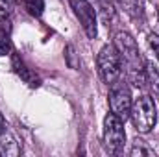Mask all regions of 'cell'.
<instances>
[{"instance_id":"cell-17","label":"cell","mask_w":159,"mask_h":157,"mask_svg":"<svg viewBox=\"0 0 159 157\" xmlns=\"http://www.w3.org/2000/svg\"><path fill=\"white\" fill-rule=\"evenodd\" d=\"M109 2H111V4H115V2H119V0H109Z\"/></svg>"},{"instance_id":"cell-14","label":"cell","mask_w":159,"mask_h":157,"mask_svg":"<svg viewBox=\"0 0 159 157\" xmlns=\"http://www.w3.org/2000/svg\"><path fill=\"white\" fill-rule=\"evenodd\" d=\"M148 44H150V48H152L154 56L157 57V61H159V35L150 34V35H148Z\"/></svg>"},{"instance_id":"cell-11","label":"cell","mask_w":159,"mask_h":157,"mask_svg":"<svg viewBox=\"0 0 159 157\" xmlns=\"http://www.w3.org/2000/svg\"><path fill=\"white\" fill-rule=\"evenodd\" d=\"M19 154H20V148H19V144L11 137L0 141V155L9 157V155H19Z\"/></svg>"},{"instance_id":"cell-8","label":"cell","mask_w":159,"mask_h":157,"mask_svg":"<svg viewBox=\"0 0 159 157\" xmlns=\"http://www.w3.org/2000/svg\"><path fill=\"white\" fill-rule=\"evenodd\" d=\"M9 30H11L9 20L6 19L4 13H0V56L7 54L9 48H11V44H9Z\"/></svg>"},{"instance_id":"cell-2","label":"cell","mask_w":159,"mask_h":157,"mask_svg":"<svg viewBox=\"0 0 159 157\" xmlns=\"http://www.w3.org/2000/svg\"><path fill=\"white\" fill-rule=\"evenodd\" d=\"M129 118L135 126V129L139 133H148L154 126H156V120H157V113H156V105H154V100L146 94L139 96L133 104H131V113Z\"/></svg>"},{"instance_id":"cell-5","label":"cell","mask_w":159,"mask_h":157,"mask_svg":"<svg viewBox=\"0 0 159 157\" xmlns=\"http://www.w3.org/2000/svg\"><path fill=\"white\" fill-rule=\"evenodd\" d=\"M131 92L124 81L113 83V89L109 92V109L113 115H117L120 120H126L131 113Z\"/></svg>"},{"instance_id":"cell-1","label":"cell","mask_w":159,"mask_h":157,"mask_svg":"<svg viewBox=\"0 0 159 157\" xmlns=\"http://www.w3.org/2000/svg\"><path fill=\"white\" fill-rule=\"evenodd\" d=\"M115 48L120 56V63L126 70L129 83H133L135 87H144L146 83L144 61H143V56L139 52L135 39L128 32H119L115 35Z\"/></svg>"},{"instance_id":"cell-16","label":"cell","mask_w":159,"mask_h":157,"mask_svg":"<svg viewBox=\"0 0 159 157\" xmlns=\"http://www.w3.org/2000/svg\"><path fill=\"white\" fill-rule=\"evenodd\" d=\"M6 2H7V4H19L20 0H6Z\"/></svg>"},{"instance_id":"cell-7","label":"cell","mask_w":159,"mask_h":157,"mask_svg":"<svg viewBox=\"0 0 159 157\" xmlns=\"http://www.w3.org/2000/svg\"><path fill=\"white\" fill-rule=\"evenodd\" d=\"M119 4L131 19L143 20V17H144V2L143 0H119Z\"/></svg>"},{"instance_id":"cell-13","label":"cell","mask_w":159,"mask_h":157,"mask_svg":"<svg viewBox=\"0 0 159 157\" xmlns=\"http://www.w3.org/2000/svg\"><path fill=\"white\" fill-rule=\"evenodd\" d=\"M129 155H154V152L150 150V148H146L143 142H135V146L129 150Z\"/></svg>"},{"instance_id":"cell-6","label":"cell","mask_w":159,"mask_h":157,"mask_svg":"<svg viewBox=\"0 0 159 157\" xmlns=\"http://www.w3.org/2000/svg\"><path fill=\"white\" fill-rule=\"evenodd\" d=\"M70 7L89 39L96 37V11L89 0H70Z\"/></svg>"},{"instance_id":"cell-9","label":"cell","mask_w":159,"mask_h":157,"mask_svg":"<svg viewBox=\"0 0 159 157\" xmlns=\"http://www.w3.org/2000/svg\"><path fill=\"white\" fill-rule=\"evenodd\" d=\"M13 65H15V72L24 79L30 87H37V85H39V78H37V76H35V74H34V72H32L22 61H19V59L15 57V59H13Z\"/></svg>"},{"instance_id":"cell-15","label":"cell","mask_w":159,"mask_h":157,"mask_svg":"<svg viewBox=\"0 0 159 157\" xmlns=\"http://www.w3.org/2000/svg\"><path fill=\"white\" fill-rule=\"evenodd\" d=\"M4 129H6V122H4V117H2V113H0V135L4 133Z\"/></svg>"},{"instance_id":"cell-4","label":"cell","mask_w":159,"mask_h":157,"mask_svg":"<svg viewBox=\"0 0 159 157\" xmlns=\"http://www.w3.org/2000/svg\"><path fill=\"white\" fill-rule=\"evenodd\" d=\"M126 142V131H124V120L117 115L109 113L104 118V146L109 154H119Z\"/></svg>"},{"instance_id":"cell-12","label":"cell","mask_w":159,"mask_h":157,"mask_svg":"<svg viewBox=\"0 0 159 157\" xmlns=\"http://www.w3.org/2000/svg\"><path fill=\"white\" fill-rule=\"evenodd\" d=\"M26 9L30 11V15L39 17L44 9V2L43 0H26Z\"/></svg>"},{"instance_id":"cell-3","label":"cell","mask_w":159,"mask_h":157,"mask_svg":"<svg viewBox=\"0 0 159 157\" xmlns=\"http://www.w3.org/2000/svg\"><path fill=\"white\" fill-rule=\"evenodd\" d=\"M98 72L102 79L107 85L117 83L122 72V63H120V56L115 48V44H106L100 54H98Z\"/></svg>"},{"instance_id":"cell-10","label":"cell","mask_w":159,"mask_h":157,"mask_svg":"<svg viewBox=\"0 0 159 157\" xmlns=\"http://www.w3.org/2000/svg\"><path fill=\"white\" fill-rule=\"evenodd\" d=\"M144 72H146V83H150L154 94L159 100V69L154 63H146L144 65Z\"/></svg>"}]
</instances>
